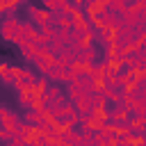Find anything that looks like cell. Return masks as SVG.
Masks as SVG:
<instances>
[{
    "label": "cell",
    "mask_w": 146,
    "mask_h": 146,
    "mask_svg": "<svg viewBox=\"0 0 146 146\" xmlns=\"http://www.w3.org/2000/svg\"><path fill=\"white\" fill-rule=\"evenodd\" d=\"M27 16H30V21L41 30L43 25H50V21H52V14L46 9V7H36V5H30L27 7Z\"/></svg>",
    "instance_id": "6da1fadb"
},
{
    "label": "cell",
    "mask_w": 146,
    "mask_h": 146,
    "mask_svg": "<svg viewBox=\"0 0 146 146\" xmlns=\"http://www.w3.org/2000/svg\"><path fill=\"white\" fill-rule=\"evenodd\" d=\"M23 121L30 123V125H34L36 130H41V125L48 123V114L43 110H25L23 112Z\"/></svg>",
    "instance_id": "7a4b0ae2"
},
{
    "label": "cell",
    "mask_w": 146,
    "mask_h": 146,
    "mask_svg": "<svg viewBox=\"0 0 146 146\" xmlns=\"http://www.w3.org/2000/svg\"><path fill=\"white\" fill-rule=\"evenodd\" d=\"M18 25H21L18 16L5 18V23H2V36H5L7 41H16V32H18Z\"/></svg>",
    "instance_id": "3957f363"
},
{
    "label": "cell",
    "mask_w": 146,
    "mask_h": 146,
    "mask_svg": "<svg viewBox=\"0 0 146 146\" xmlns=\"http://www.w3.org/2000/svg\"><path fill=\"white\" fill-rule=\"evenodd\" d=\"M0 119H2V128H16L18 130V125L23 123V116L14 114L9 107H2L0 110Z\"/></svg>",
    "instance_id": "277c9868"
},
{
    "label": "cell",
    "mask_w": 146,
    "mask_h": 146,
    "mask_svg": "<svg viewBox=\"0 0 146 146\" xmlns=\"http://www.w3.org/2000/svg\"><path fill=\"white\" fill-rule=\"evenodd\" d=\"M2 82L7 87H16V75H14V66L2 64Z\"/></svg>",
    "instance_id": "5b68a950"
},
{
    "label": "cell",
    "mask_w": 146,
    "mask_h": 146,
    "mask_svg": "<svg viewBox=\"0 0 146 146\" xmlns=\"http://www.w3.org/2000/svg\"><path fill=\"white\" fill-rule=\"evenodd\" d=\"M32 146H55V141L46 132H36V137L32 139Z\"/></svg>",
    "instance_id": "8992f818"
},
{
    "label": "cell",
    "mask_w": 146,
    "mask_h": 146,
    "mask_svg": "<svg viewBox=\"0 0 146 146\" xmlns=\"http://www.w3.org/2000/svg\"><path fill=\"white\" fill-rule=\"evenodd\" d=\"M139 50H146V36H144V41H141V48Z\"/></svg>",
    "instance_id": "52a82bcc"
},
{
    "label": "cell",
    "mask_w": 146,
    "mask_h": 146,
    "mask_svg": "<svg viewBox=\"0 0 146 146\" xmlns=\"http://www.w3.org/2000/svg\"><path fill=\"white\" fill-rule=\"evenodd\" d=\"M18 2H27V0H18Z\"/></svg>",
    "instance_id": "ba28073f"
}]
</instances>
